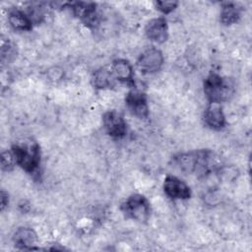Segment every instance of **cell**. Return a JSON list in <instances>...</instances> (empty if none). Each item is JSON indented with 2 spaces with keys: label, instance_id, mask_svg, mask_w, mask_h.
Segmentation results:
<instances>
[{
  "label": "cell",
  "instance_id": "cell-1",
  "mask_svg": "<svg viewBox=\"0 0 252 252\" xmlns=\"http://www.w3.org/2000/svg\"><path fill=\"white\" fill-rule=\"evenodd\" d=\"M174 164L185 173L206 175L216 168L213 152L210 150H198L182 153L173 158Z\"/></svg>",
  "mask_w": 252,
  "mask_h": 252
},
{
  "label": "cell",
  "instance_id": "cell-14",
  "mask_svg": "<svg viewBox=\"0 0 252 252\" xmlns=\"http://www.w3.org/2000/svg\"><path fill=\"white\" fill-rule=\"evenodd\" d=\"M110 71L114 79L123 82L131 83L133 81V68L129 61L125 59H116L112 62Z\"/></svg>",
  "mask_w": 252,
  "mask_h": 252
},
{
  "label": "cell",
  "instance_id": "cell-16",
  "mask_svg": "<svg viewBox=\"0 0 252 252\" xmlns=\"http://www.w3.org/2000/svg\"><path fill=\"white\" fill-rule=\"evenodd\" d=\"M240 15V8L235 3L225 2L220 10V21L224 25H231L239 20Z\"/></svg>",
  "mask_w": 252,
  "mask_h": 252
},
{
  "label": "cell",
  "instance_id": "cell-19",
  "mask_svg": "<svg viewBox=\"0 0 252 252\" xmlns=\"http://www.w3.org/2000/svg\"><path fill=\"white\" fill-rule=\"evenodd\" d=\"M14 47L15 46L10 41L2 44V47H1L2 63L8 62L12 57H14V55H15V48Z\"/></svg>",
  "mask_w": 252,
  "mask_h": 252
},
{
  "label": "cell",
  "instance_id": "cell-18",
  "mask_svg": "<svg viewBox=\"0 0 252 252\" xmlns=\"http://www.w3.org/2000/svg\"><path fill=\"white\" fill-rule=\"evenodd\" d=\"M156 7L162 14H169L172 12L178 5L177 1H157Z\"/></svg>",
  "mask_w": 252,
  "mask_h": 252
},
{
  "label": "cell",
  "instance_id": "cell-11",
  "mask_svg": "<svg viewBox=\"0 0 252 252\" xmlns=\"http://www.w3.org/2000/svg\"><path fill=\"white\" fill-rule=\"evenodd\" d=\"M205 124L214 130H221L226 125L222 108L218 103H210L204 112Z\"/></svg>",
  "mask_w": 252,
  "mask_h": 252
},
{
  "label": "cell",
  "instance_id": "cell-3",
  "mask_svg": "<svg viewBox=\"0 0 252 252\" xmlns=\"http://www.w3.org/2000/svg\"><path fill=\"white\" fill-rule=\"evenodd\" d=\"M16 162L25 171L34 173L40 164V150L36 143L16 144L12 147Z\"/></svg>",
  "mask_w": 252,
  "mask_h": 252
},
{
  "label": "cell",
  "instance_id": "cell-7",
  "mask_svg": "<svg viewBox=\"0 0 252 252\" xmlns=\"http://www.w3.org/2000/svg\"><path fill=\"white\" fill-rule=\"evenodd\" d=\"M103 126L106 133L116 139L123 138L127 133V124L123 116L114 111L110 110L103 115Z\"/></svg>",
  "mask_w": 252,
  "mask_h": 252
},
{
  "label": "cell",
  "instance_id": "cell-8",
  "mask_svg": "<svg viewBox=\"0 0 252 252\" xmlns=\"http://www.w3.org/2000/svg\"><path fill=\"white\" fill-rule=\"evenodd\" d=\"M68 6L73 11V14L81 19L88 27H94L98 23V15L96 5L93 2H73Z\"/></svg>",
  "mask_w": 252,
  "mask_h": 252
},
{
  "label": "cell",
  "instance_id": "cell-4",
  "mask_svg": "<svg viewBox=\"0 0 252 252\" xmlns=\"http://www.w3.org/2000/svg\"><path fill=\"white\" fill-rule=\"evenodd\" d=\"M123 213L139 222H146L151 214V207L148 199L141 194H133L122 204Z\"/></svg>",
  "mask_w": 252,
  "mask_h": 252
},
{
  "label": "cell",
  "instance_id": "cell-12",
  "mask_svg": "<svg viewBox=\"0 0 252 252\" xmlns=\"http://www.w3.org/2000/svg\"><path fill=\"white\" fill-rule=\"evenodd\" d=\"M13 240L15 245L20 249L32 250L35 249L33 245H35L37 237L33 229L30 227H20L14 233Z\"/></svg>",
  "mask_w": 252,
  "mask_h": 252
},
{
  "label": "cell",
  "instance_id": "cell-20",
  "mask_svg": "<svg viewBox=\"0 0 252 252\" xmlns=\"http://www.w3.org/2000/svg\"><path fill=\"white\" fill-rule=\"evenodd\" d=\"M9 203V197H8V193H6L5 191H1V211H3L5 209V207L8 205Z\"/></svg>",
  "mask_w": 252,
  "mask_h": 252
},
{
  "label": "cell",
  "instance_id": "cell-13",
  "mask_svg": "<svg viewBox=\"0 0 252 252\" xmlns=\"http://www.w3.org/2000/svg\"><path fill=\"white\" fill-rule=\"evenodd\" d=\"M8 22L15 31L28 32L32 29V21L25 12L14 8L8 13Z\"/></svg>",
  "mask_w": 252,
  "mask_h": 252
},
{
  "label": "cell",
  "instance_id": "cell-17",
  "mask_svg": "<svg viewBox=\"0 0 252 252\" xmlns=\"http://www.w3.org/2000/svg\"><path fill=\"white\" fill-rule=\"evenodd\" d=\"M16 162V158L12 153V151H4L1 154V167L5 171H10L14 168Z\"/></svg>",
  "mask_w": 252,
  "mask_h": 252
},
{
  "label": "cell",
  "instance_id": "cell-10",
  "mask_svg": "<svg viewBox=\"0 0 252 252\" xmlns=\"http://www.w3.org/2000/svg\"><path fill=\"white\" fill-rule=\"evenodd\" d=\"M145 32L149 39L158 43H162L168 37L167 22L163 17L155 18L147 24Z\"/></svg>",
  "mask_w": 252,
  "mask_h": 252
},
{
  "label": "cell",
  "instance_id": "cell-15",
  "mask_svg": "<svg viewBox=\"0 0 252 252\" xmlns=\"http://www.w3.org/2000/svg\"><path fill=\"white\" fill-rule=\"evenodd\" d=\"M93 84L96 89L111 88L114 85V77L110 70L106 68H100L93 74Z\"/></svg>",
  "mask_w": 252,
  "mask_h": 252
},
{
  "label": "cell",
  "instance_id": "cell-5",
  "mask_svg": "<svg viewBox=\"0 0 252 252\" xmlns=\"http://www.w3.org/2000/svg\"><path fill=\"white\" fill-rule=\"evenodd\" d=\"M163 64V55L158 48L145 50L137 61V66L143 74H153L160 70Z\"/></svg>",
  "mask_w": 252,
  "mask_h": 252
},
{
  "label": "cell",
  "instance_id": "cell-6",
  "mask_svg": "<svg viewBox=\"0 0 252 252\" xmlns=\"http://www.w3.org/2000/svg\"><path fill=\"white\" fill-rule=\"evenodd\" d=\"M125 103L133 115L140 119H146L149 116V105L145 93L134 90L127 94Z\"/></svg>",
  "mask_w": 252,
  "mask_h": 252
},
{
  "label": "cell",
  "instance_id": "cell-9",
  "mask_svg": "<svg viewBox=\"0 0 252 252\" xmlns=\"http://www.w3.org/2000/svg\"><path fill=\"white\" fill-rule=\"evenodd\" d=\"M164 193L171 199L185 200L191 197L190 187L176 176L168 175L163 182Z\"/></svg>",
  "mask_w": 252,
  "mask_h": 252
},
{
  "label": "cell",
  "instance_id": "cell-2",
  "mask_svg": "<svg viewBox=\"0 0 252 252\" xmlns=\"http://www.w3.org/2000/svg\"><path fill=\"white\" fill-rule=\"evenodd\" d=\"M204 94L210 103L220 104L233 95L234 85L231 80L211 73L204 81Z\"/></svg>",
  "mask_w": 252,
  "mask_h": 252
}]
</instances>
